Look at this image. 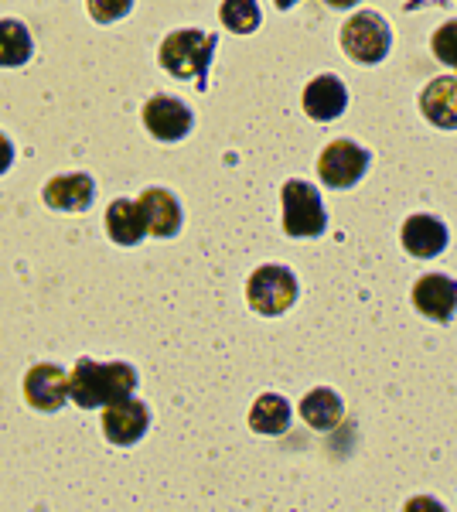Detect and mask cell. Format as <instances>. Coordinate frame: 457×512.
<instances>
[{
  "label": "cell",
  "instance_id": "5bb4252c",
  "mask_svg": "<svg viewBox=\"0 0 457 512\" xmlns=\"http://www.w3.org/2000/svg\"><path fill=\"white\" fill-rule=\"evenodd\" d=\"M403 246L417 260H434L447 246V226L434 216H410L403 222Z\"/></svg>",
  "mask_w": 457,
  "mask_h": 512
},
{
  "label": "cell",
  "instance_id": "7c38bea8",
  "mask_svg": "<svg viewBox=\"0 0 457 512\" xmlns=\"http://www.w3.org/2000/svg\"><path fill=\"white\" fill-rule=\"evenodd\" d=\"M348 106V89L338 76H318L307 82L304 89V113L318 123H331L345 113Z\"/></svg>",
  "mask_w": 457,
  "mask_h": 512
},
{
  "label": "cell",
  "instance_id": "277c9868",
  "mask_svg": "<svg viewBox=\"0 0 457 512\" xmlns=\"http://www.w3.org/2000/svg\"><path fill=\"white\" fill-rule=\"evenodd\" d=\"M280 205H284V233L294 239L321 236L328 226V212H324L321 195L314 192L307 181H287L280 192Z\"/></svg>",
  "mask_w": 457,
  "mask_h": 512
},
{
  "label": "cell",
  "instance_id": "cb8c5ba5",
  "mask_svg": "<svg viewBox=\"0 0 457 512\" xmlns=\"http://www.w3.org/2000/svg\"><path fill=\"white\" fill-rule=\"evenodd\" d=\"M11 164H14V147H11V140L0 134V175H4Z\"/></svg>",
  "mask_w": 457,
  "mask_h": 512
},
{
  "label": "cell",
  "instance_id": "603a6c76",
  "mask_svg": "<svg viewBox=\"0 0 457 512\" xmlns=\"http://www.w3.org/2000/svg\"><path fill=\"white\" fill-rule=\"evenodd\" d=\"M403 512H447L444 506H440L437 499H430V495H417V499L406 502Z\"/></svg>",
  "mask_w": 457,
  "mask_h": 512
},
{
  "label": "cell",
  "instance_id": "9c48e42d",
  "mask_svg": "<svg viewBox=\"0 0 457 512\" xmlns=\"http://www.w3.org/2000/svg\"><path fill=\"white\" fill-rule=\"evenodd\" d=\"M413 308L430 321H451L457 311V280L447 274H427L413 287Z\"/></svg>",
  "mask_w": 457,
  "mask_h": 512
},
{
  "label": "cell",
  "instance_id": "8fae6325",
  "mask_svg": "<svg viewBox=\"0 0 457 512\" xmlns=\"http://www.w3.org/2000/svg\"><path fill=\"white\" fill-rule=\"evenodd\" d=\"M137 209H140V216H144V229L151 236L157 239L178 236L181 205L171 192H164V188H147V192L137 198Z\"/></svg>",
  "mask_w": 457,
  "mask_h": 512
},
{
  "label": "cell",
  "instance_id": "7402d4cb",
  "mask_svg": "<svg viewBox=\"0 0 457 512\" xmlns=\"http://www.w3.org/2000/svg\"><path fill=\"white\" fill-rule=\"evenodd\" d=\"M86 4H89V14H93V21L113 24V21L127 18L130 7H134V0H86Z\"/></svg>",
  "mask_w": 457,
  "mask_h": 512
},
{
  "label": "cell",
  "instance_id": "7a4b0ae2",
  "mask_svg": "<svg viewBox=\"0 0 457 512\" xmlns=\"http://www.w3.org/2000/svg\"><path fill=\"white\" fill-rule=\"evenodd\" d=\"M215 48H219V38H215V35L185 28V31H174V35L164 38L161 55H157V59H161V65L171 72L174 79L195 82L198 89H205Z\"/></svg>",
  "mask_w": 457,
  "mask_h": 512
},
{
  "label": "cell",
  "instance_id": "ba28073f",
  "mask_svg": "<svg viewBox=\"0 0 457 512\" xmlns=\"http://www.w3.org/2000/svg\"><path fill=\"white\" fill-rule=\"evenodd\" d=\"M24 396H28V403L35 410L55 414V410H62L65 400H69V376L58 366L41 362V366L28 369V376H24Z\"/></svg>",
  "mask_w": 457,
  "mask_h": 512
},
{
  "label": "cell",
  "instance_id": "e0dca14e",
  "mask_svg": "<svg viewBox=\"0 0 457 512\" xmlns=\"http://www.w3.org/2000/svg\"><path fill=\"white\" fill-rule=\"evenodd\" d=\"M301 417L314 427V431H331V427L342 424L345 403H342V396H338L335 390H324V386H321V390H311L304 396Z\"/></svg>",
  "mask_w": 457,
  "mask_h": 512
},
{
  "label": "cell",
  "instance_id": "2e32d148",
  "mask_svg": "<svg viewBox=\"0 0 457 512\" xmlns=\"http://www.w3.org/2000/svg\"><path fill=\"white\" fill-rule=\"evenodd\" d=\"M106 233L116 246H137L140 239L147 236L144 229V216H140L137 202L130 198H116V202L106 209Z\"/></svg>",
  "mask_w": 457,
  "mask_h": 512
},
{
  "label": "cell",
  "instance_id": "9a60e30c",
  "mask_svg": "<svg viewBox=\"0 0 457 512\" xmlns=\"http://www.w3.org/2000/svg\"><path fill=\"white\" fill-rule=\"evenodd\" d=\"M96 198V185L89 175H58L45 185V205L62 212H82Z\"/></svg>",
  "mask_w": 457,
  "mask_h": 512
},
{
  "label": "cell",
  "instance_id": "30bf717a",
  "mask_svg": "<svg viewBox=\"0 0 457 512\" xmlns=\"http://www.w3.org/2000/svg\"><path fill=\"white\" fill-rule=\"evenodd\" d=\"M144 127L151 130L157 140H181L191 130V110L174 96H154L144 106Z\"/></svg>",
  "mask_w": 457,
  "mask_h": 512
},
{
  "label": "cell",
  "instance_id": "d6986e66",
  "mask_svg": "<svg viewBox=\"0 0 457 512\" xmlns=\"http://www.w3.org/2000/svg\"><path fill=\"white\" fill-rule=\"evenodd\" d=\"M31 59V35L21 21H0V69H18Z\"/></svg>",
  "mask_w": 457,
  "mask_h": 512
},
{
  "label": "cell",
  "instance_id": "3957f363",
  "mask_svg": "<svg viewBox=\"0 0 457 512\" xmlns=\"http://www.w3.org/2000/svg\"><path fill=\"white\" fill-rule=\"evenodd\" d=\"M342 48L352 62L359 65H376L389 55L393 48V31L389 24L372 11H359L355 18L345 21L342 28Z\"/></svg>",
  "mask_w": 457,
  "mask_h": 512
},
{
  "label": "cell",
  "instance_id": "5b68a950",
  "mask_svg": "<svg viewBox=\"0 0 457 512\" xmlns=\"http://www.w3.org/2000/svg\"><path fill=\"white\" fill-rule=\"evenodd\" d=\"M246 301L260 315H284L297 301V277L287 267H260L246 284Z\"/></svg>",
  "mask_w": 457,
  "mask_h": 512
},
{
  "label": "cell",
  "instance_id": "8992f818",
  "mask_svg": "<svg viewBox=\"0 0 457 512\" xmlns=\"http://www.w3.org/2000/svg\"><path fill=\"white\" fill-rule=\"evenodd\" d=\"M369 168V151L352 140H331L318 158V175L328 188H352Z\"/></svg>",
  "mask_w": 457,
  "mask_h": 512
},
{
  "label": "cell",
  "instance_id": "4fadbf2b",
  "mask_svg": "<svg viewBox=\"0 0 457 512\" xmlns=\"http://www.w3.org/2000/svg\"><path fill=\"white\" fill-rule=\"evenodd\" d=\"M420 113L440 130H457V79H430L420 93Z\"/></svg>",
  "mask_w": 457,
  "mask_h": 512
},
{
  "label": "cell",
  "instance_id": "d4e9b609",
  "mask_svg": "<svg viewBox=\"0 0 457 512\" xmlns=\"http://www.w3.org/2000/svg\"><path fill=\"white\" fill-rule=\"evenodd\" d=\"M328 7H338V11H345V7H355L359 0H324Z\"/></svg>",
  "mask_w": 457,
  "mask_h": 512
},
{
  "label": "cell",
  "instance_id": "484cf974",
  "mask_svg": "<svg viewBox=\"0 0 457 512\" xmlns=\"http://www.w3.org/2000/svg\"><path fill=\"white\" fill-rule=\"evenodd\" d=\"M273 4H277V7H280V11H287V7H294V4H297V0H273Z\"/></svg>",
  "mask_w": 457,
  "mask_h": 512
},
{
  "label": "cell",
  "instance_id": "44dd1931",
  "mask_svg": "<svg viewBox=\"0 0 457 512\" xmlns=\"http://www.w3.org/2000/svg\"><path fill=\"white\" fill-rule=\"evenodd\" d=\"M430 45H434V55H437L440 62L451 65V69H457V21L440 24Z\"/></svg>",
  "mask_w": 457,
  "mask_h": 512
},
{
  "label": "cell",
  "instance_id": "ac0fdd59",
  "mask_svg": "<svg viewBox=\"0 0 457 512\" xmlns=\"http://www.w3.org/2000/svg\"><path fill=\"white\" fill-rule=\"evenodd\" d=\"M249 427L256 434H284L290 427V403L277 393H263L249 410Z\"/></svg>",
  "mask_w": 457,
  "mask_h": 512
},
{
  "label": "cell",
  "instance_id": "52a82bcc",
  "mask_svg": "<svg viewBox=\"0 0 457 512\" xmlns=\"http://www.w3.org/2000/svg\"><path fill=\"white\" fill-rule=\"evenodd\" d=\"M147 427H151V414H147L144 403L130 400V396L120 403H110V407L103 410V431L116 448H130V444H137L140 437L147 434Z\"/></svg>",
  "mask_w": 457,
  "mask_h": 512
},
{
  "label": "cell",
  "instance_id": "ffe728a7",
  "mask_svg": "<svg viewBox=\"0 0 457 512\" xmlns=\"http://www.w3.org/2000/svg\"><path fill=\"white\" fill-rule=\"evenodd\" d=\"M219 18L232 35H249L260 28V7H256V0H222Z\"/></svg>",
  "mask_w": 457,
  "mask_h": 512
},
{
  "label": "cell",
  "instance_id": "6da1fadb",
  "mask_svg": "<svg viewBox=\"0 0 457 512\" xmlns=\"http://www.w3.org/2000/svg\"><path fill=\"white\" fill-rule=\"evenodd\" d=\"M137 390V369L127 362H93L79 359L69 376V396L82 410L110 407V403L127 400Z\"/></svg>",
  "mask_w": 457,
  "mask_h": 512
}]
</instances>
